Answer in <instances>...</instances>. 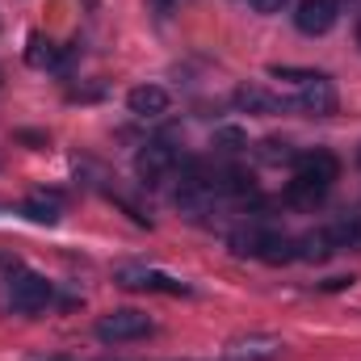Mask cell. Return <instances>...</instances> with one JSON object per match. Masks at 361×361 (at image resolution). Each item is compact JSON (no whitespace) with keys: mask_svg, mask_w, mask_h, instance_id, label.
Segmentation results:
<instances>
[{"mask_svg":"<svg viewBox=\"0 0 361 361\" xmlns=\"http://www.w3.org/2000/svg\"><path fill=\"white\" fill-rule=\"evenodd\" d=\"M4 298H8L13 311L34 315V311H42L51 302V281L38 277V273H30V269H13L8 281H4Z\"/></svg>","mask_w":361,"mask_h":361,"instance_id":"1","label":"cell"},{"mask_svg":"<svg viewBox=\"0 0 361 361\" xmlns=\"http://www.w3.org/2000/svg\"><path fill=\"white\" fill-rule=\"evenodd\" d=\"M147 332H152V319L143 311H109L97 319V341H105V345H126Z\"/></svg>","mask_w":361,"mask_h":361,"instance_id":"2","label":"cell"},{"mask_svg":"<svg viewBox=\"0 0 361 361\" xmlns=\"http://www.w3.org/2000/svg\"><path fill=\"white\" fill-rule=\"evenodd\" d=\"M302 114H311V118H328V114H336V89H332V80L328 76H319V72H307L302 80H298V101H294Z\"/></svg>","mask_w":361,"mask_h":361,"instance_id":"3","label":"cell"},{"mask_svg":"<svg viewBox=\"0 0 361 361\" xmlns=\"http://www.w3.org/2000/svg\"><path fill=\"white\" fill-rule=\"evenodd\" d=\"M281 349L286 345L269 332H248V336H231L223 353H227V361H277Z\"/></svg>","mask_w":361,"mask_h":361,"instance_id":"4","label":"cell"},{"mask_svg":"<svg viewBox=\"0 0 361 361\" xmlns=\"http://www.w3.org/2000/svg\"><path fill=\"white\" fill-rule=\"evenodd\" d=\"M294 177L311 180L319 189H332V180L341 177V160L332 152H302V156H294Z\"/></svg>","mask_w":361,"mask_h":361,"instance_id":"5","label":"cell"},{"mask_svg":"<svg viewBox=\"0 0 361 361\" xmlns=\"http://www.w3.org/2000/svg\"><path fill=\"white\" fill-rule=\"evenodd\" d=\"M173 169H177V152H173L169 143H147V147L135 156V173L143 180H152V185L164 180Z\"/></svg>","mask_w":361,"mask_h":361,"instance_id":"6","label":"cell"},{"mask_svg":"<svg viewBox=\"0 0 361 361\" xmlns=\"http://www.w3.org/2000/svg\"><path fill=\"white\" fill-rule=\"evenodd\" d=\"M294 25L302 34H328L336 25V0H298Z\"/></svg>","mask_w":361,"mask_h":361,"instance_id":"7","label":"cell"},{"mask_svg":"<svg viewBox=\"0 0 361 361\" xmlns=\"http://www.w3.org/2000/svg\"><path fill=\"white\" fill-rule=\"evenodd\" d=\"M118 286L126 290H169V294H185V281L169 277L156 269H118Z\"/></svg>","mask_w":361,"mask_h":361,"instance_id":"8","label":"cell"},{"mask_svg":"<svg viewBox=\"0 0 361 361\" xmlns=\"http://www.w3.org/2000/svg\"><path fill=\"white\" fill-rule=\"evenodd\" d=\"M169 89H160V85H139V89L126 92V109L130 114H139V118H160L164 109H169Z\"/></svg>","mask_w":361,"mask_h":361,"instance_id":"9","label":"cell"},{"mask_svg":"<svg viewBox=\"0 0 361 361\" xmlns=\"http://www.w3.org/2000/svg\"><path fill=\"white\" fill-rule=\"evenodd\" d=\"M336 252V244H332V231L324 227V231H307V235H298L294 240V257L298 261H328Z\"/></svg>","mask_w":361,"mask_h":361,"instance_id":"10","label":"cell"},{"mask_svg":"<svg viewBox=\"0 0 361 361\" xmlns=\"http://www.w3.org/2000/svg\"><path fill=\"white\" fill-rule=\"evenodd\" d=\"M21 214L30 219V223H59V214H63V202L55 197V193H34V197H25V206H21Z\"/></svg>","mask_w":361,"mask_h":361,"instance_id":"11","label":"cell"},{"mask_svg":"<svg viewBox=\"0 0 361 361\" xmlns=\"http://www.w3.org/2000/svg\"><path fill=\"white\" fill-rule=\"evenodd\" d=\"M235 105H240V109H248V114H277V109H286V101L269 97V92L257 89V85L235 89Z\"/></svg>","mask_w":361,"mask_h":361,"instance_id":"12","label":"cell"},{"mask_svg":"<svg viewBox=\"0 0 361 361\" xmlns=\"http://www.w3.org/2000/svg\"><path fill=\"white\" fill-rule=\"evenodd\" d=\"M265 235H269V231H261V227H240V231L231 235V252H235V257H261Z\"/></svg>","mask_w":361,"mask_h":361,"instance_id":"13","label":"cell"},{"mask_svg":"<svg viewBox=\"0 0 361 361\" xmlns=\"http://www.w3.org/2000/svg\"><path fill=\"white\" fill-rule=\"evenodd\" d=\"M261 261H269V265H286V261H294V240L269 231V235H265V248H261Z\"/></svg>","mask_w":361,"mask_h":361,"instance_id":"14","label":"cell"},{"mask_svg":"<svg viewBox=\"0 0 361 361\" xmlns=\"http://www.w3.org/2000/svg\"><path fill=\"white\" fill-rule=\"evenodd\" d=\"M324 193H328V189H319V185H311V180H302V177H294L286 185V197H290L294 206H315Z\"/></svg>","mask_w":361,"mask_h":361,"instance_id":"15","label":"cell"},{"mask_svg":"<svg viewBox=\"0 0 361 361\" xmlns=\"http://www.w3.org/2000/svg\"><path fill=\"white\" fill-rule=\"evenodd\" d=\"M332 231V244L336 248H361V223H336V227H328Z\"/></svg>","mask_w":361,"mask_h":361,"instance_id":"16","label":"cell"},{"mask_svg":"<svg viewBox=\"0 0 361 361\" xmlns=\"http://www.w3.org/2000/svg\"><path fill=\"white\" fill-rule=\"evenodd\" d=\"M25 59H30L34 68H47V63H55V47H51L47 38H38V34H34V38H30V51H25Z\"/></svg>","mask_w":361,"mask_h":361,"instance_id":"17","label":"cell"},{"mask_svg":"<svg viewBox=\"0 0 361 361\" xmlns=\"http://www.w3.org/2000/svg\"><path fill=\"white\" fill-rule=\"evenodd\" d=\"M214 147H223V152H240V147H248V139H244V130L223 126V130H214Z\"/></svg>","mask_w":361,"mask_h":361,"instance_id":"18","label":"cell"},{"mask_svg":"<svg viewBox=\"0 0 361 361\" xmlns=\"http://www.w3.org/2000/svg\"><path fill=\"white\" fill-rule=\"evenodd\" d=\"M248 4H252L257 13H281V8H286L290 0H248Z\"/></svg>","mask_w":361,"mask_h":361,"instance_id":"19","label":"cell"},{"mask_svg":"<svg viewBox=\"0 0 361 361\" xmlns=\"http://www.w3.org/2000/svg\"><path fill=\"white\" fill-rule=\"evenodd\" d=\"M357 47H361V25H357Z\"/></svg>","mask_w":361,"mask_h":361,"instance_id":"20","label":"cell"}]
</instances>
